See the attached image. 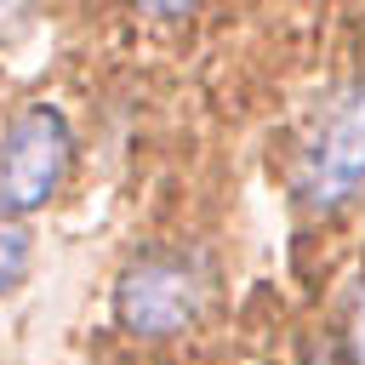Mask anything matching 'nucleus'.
<instances>
[{"label":"nucleus","mask_w":365,"mask_h":365,"mask_svg":"<svg viewBox=\"0 0 365 365\" xmlns=\"http://www.w3.org/2000/svg\"><path fill=\"white\" fill-rule=\"evenodd\" d=\"M205 302H211V274L177 251L137 257L114 285V319L137 336H177L205 314Z\"/></svg>","instance_id":"nucleus-1"},{"label":"nucleus","mask_w":365,"mask_h":365,"mask_svg":"<svg viewBox=\"0 0 365 365\" xmlns=\"http://www.w3.org/2000/svg\"><path fill=\"white\" fill-rule=\"evenodd\" d=\"M297 188L314 211H336L365 188V86L336 91L297 160Z\"/></svg>","instance_id":"nucleus-2"},{"label":"nucleus","mask_w":365,"mask_h":365,"mask_svg":"<svg viewBox=\"0 0 365 365\" xmlns=\"http://www.w3.org/2000/svg\"><path fill=\"white\" fill-rule=\"evenodd\" d=\"M74 160V131L57 108L34 103L0 131V211H34L57 194Z\"/></svg>","instance_id":"nucleus-3"},{"label":"nucleus","mask_w":365,"mask_h":365,"mask_svg":"<svg viewBox=\"0 0 365 365\" xmlns=\"http://www.w3.org/2000/svg\"><path fill=\"white\" fill-rule=\"evenodd\" d=\"M23 274H29V228L11 211H0V291H11Z\"/></svg>","instance_id":"nucleus-4"},{"label":"nucleus","mask_w":365,"mask_h":365,"mask_svg":"<svg viewBox=\"0 0 365 365\" xmlns=\"http://www.w3.org/2000/svg\"><path fill=\"white\" fill-rule=\"evenodd\" d=\"M143 6H148L154 17H188V11L200 6V0H143Z\"/></svg>","instance_id":"nucleus-5"},{"label":"nucleus","mask_w":365,"mask_h":365,"mask_svg":"<svg viewBox=\"0 0 365 365\" xmlns=\"http://www.w3.org/2000/svg\"><path fill=\"white\" fill-rule=\"evenodd\" d=\"M354 365H365V291H359V308H354Z\"/></svg>","instance_id":"nucleus-6"},{"label":"nucleus","mask_w":365,"mask_h":365,"mask_svg":"<svg viewBox=\"0 0 365 365\" xmlns=\"http://www.w3.org/2000/svg\"><path fill=\"white\" fill-rule=\"evenodd\" d=\"M23 11H29V0H0V34H11Z\"/></svg>","instance_id":"nucleus-7"}]
</instances>
